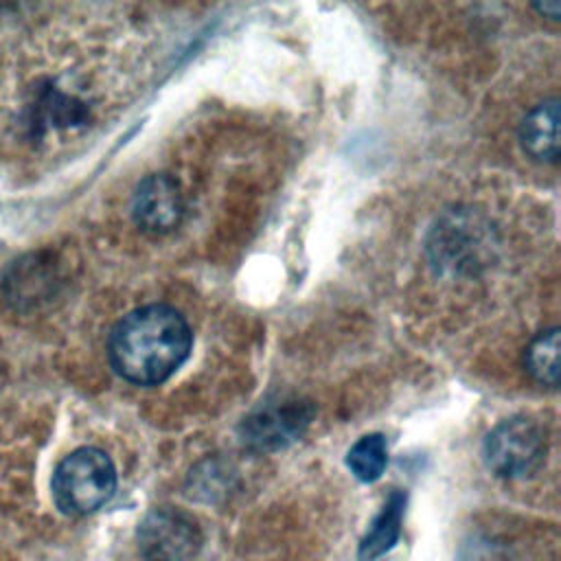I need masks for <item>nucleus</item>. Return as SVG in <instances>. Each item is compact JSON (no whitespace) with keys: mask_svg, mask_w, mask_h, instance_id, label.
Returning <instances> with one entry per match:
<instances>
[{"mask_svg":"<svg viewBox=\"0 0 561 561\" xmlns=\"http://www.w3.org/2000/svg\"><path fill=\"white\" fill-rule=\"evenodd\" d=\"M191 344L193 335L180 311L169 305H147L116 322L107 355L125 381L156 386L186 362Z\"/></svg>","mask_w":561,"mask_h":561,"instance_id":"nucleus-1","label":"nucleus"},{"mask_svg":"<svg viewBox=\"0 0 561 561\" xmlns=\"http://www.w3.org/2000/svg\"><path fill=\"white\" fill-rule=\"evenodd\" d=\"M116 491V469L112 458L96 447H79L55 469L50 493L64 515L81 517L94 513Z\"/></svg>","mask_w":561,"mask_h":561,"instance_id":"nucleus-2","label":"nucleus"},{"mask_svg":"<svg viewBox=\"0 0 561 561\" xmlns=\"http://www.w3.org/2000/svg\"><path fill=\"white\" fill-rule=\"evenodd\" d=\"M543 454V432L526 416L502 421L484 440V462L502 478H522L533 473L541 465Z\"/></svg>","mask_w":561,"mask_h":561,"instance_id":"nucleus-3","label":"nucleus"},{"mask_svg":"<svg viewBox=\"0 0 561 561\" xmlns=\"http://www.w3.org/2000/svg\"><path fill=\"white\" fill-rule=\"evenodd\" d=\"M138 548L149 561H191L202 548L197 522L178 508H156L138 526Z\"/></svg>","mask_w":561,"mask_h":561,"instance_id":"nucleus-4","label":"nucleus"},{"mask_svg":"<svg viewBox=\"0 0 561 561\" xmlns=\"http://www.w3.org/2000/svg\"><path fill=\"white\" fill-rule=\"evenodd\" d=\"M313 408L300 399L263 403L241 425V440L254 449H280L296 440L309 425Z\"/></svg>","mask_w":561,"mask_h":561,"instance_id":"nucleus-5","label":"nucleus"},{"mask_svg":"<svg viewBox=\"0 0 561 561\" xmlns=\"http://www.w3.org/2000/svg\"><path fill=\"white\" fill-rule=\"evenodd\" d=\"M134 221L153 234L173 230L184 215V199L180 186L167 173L147 175L131 199Z\"/></svg>","mask_w":561,"mask_h":561,"instance_id":"nucleus-6","label":"nucleus"},{"mask_svg":"<svg viewBox=\"0 0 561 561\" xmlns=\"http://www.w3.org/2000/svg\"><path fill=\"white\" fill-rule=\"evenodd\" d=\"M519 142L537 162L559 158V99H548L526 114L519 125Z\"/></svg>","mask_w":561,"mask_h":561,"instance_id":"nucleus-7","label":"nucleus"},{"mask_svg":"<svg viewBox=\"0 0 561 561\" xmlns=\"http://www.w3.org/2000/svg\"><path fill=\"white\" fill-rule=\"evenodd\" d=\"M403 506H405V495L401 491H392L390 497L386 500L381 513L375 517L366 537L359 543L357 554L362 561H375L377 557H381L397 543V539L401 535Z\"/></svg>","mask_w":561,"mask_h":561,"instance_id":"nucleus-8","label":"nucleus"},{"mask_svg":"<svg viewBox=\"0 0 561 561\" xmlns=\"http://www.w3.org/2000/svg\"><path fill=\"white\" fill-rule=\"evenodd\" d=\"M526 370L541 386H559V329L552 327L537 337L526 348L524 355Z\"/></svg>","mask_w":561,"mask_h":561,"instance_id":"nucleus-9","label":"nucleus"},{"mask_svg":"<svg viewBox=\"0 0 561 561\" xmlns=\"http://www.w3.org/2000/svg\"><path fill=\"white\" fill-rule=\"evenodd\" d=\"M388 462L386 440L381 434H366L362 436L346 454V465L351 473L362 482L377 480Z\"/></svg>","mask_w":561,"mask_h":561,"instance_id":"nucleus-10","label":"nucleus"},{"mask_svg":"<svg viewBox=\"0 0 561 561\" xmlns=\"http://www.w3.org/2000/svg\"><path fill=\"white\" fill-rule=\"evenodd\" d=\"M535 9L539 11V13H543V15H548L550 20H559V13H561V4L557 2V0H552V2H539V4H535Z\"/></svg>","mask_w":561,"mask_h":561,"instance_id":"nucleus-11","label":"nucleus"}]
</instances>
